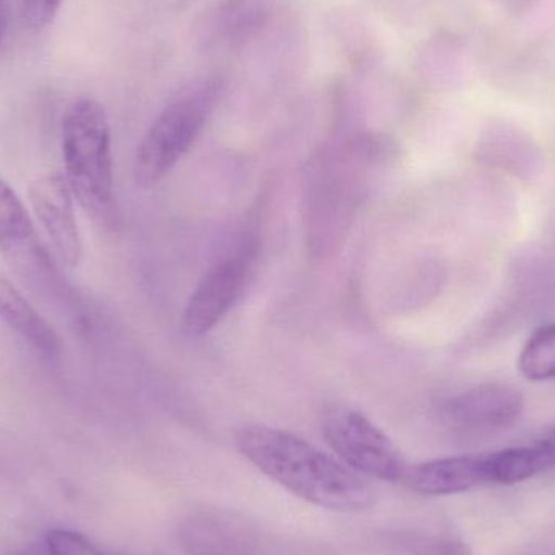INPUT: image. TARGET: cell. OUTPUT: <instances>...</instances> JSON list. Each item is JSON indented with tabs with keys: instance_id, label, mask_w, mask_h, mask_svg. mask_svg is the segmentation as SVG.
<instances>
[{
	"instance_id": "1",
	"label": "cell",
	"mask_w": 555,
	"mask_h": 555,
	"mask_svg": "<svg viewBox=\"0 0 555 555\" xmlns=\"http://www.w3.org/2000/svg\"><path fill=\"white\" fill-rule=\"evenodd\" d=\"M236 446L259 472L309 504L339 514H359L374 504V489L362 476L296 434L250 424L236 434Z\"/></svg>"
},
{
	"instance_id": "2",
	"label": "cell",
	"mask_w": 555,
	"mask_h": 555,
	"mask_svg": "<svg viewBox=\"0 0 555 555\" xmlns=\"http://www.w3.org/2000/svg\"><path fill=\"white\" fill-rule=\"evenodd\" d=\"M113 142L106 111L98 101H75L62 120V155L72 194L88 215L109 224L116 218Z\"/></svg>"
},
{
	"instance_id": "3",
	"label": "cell",
	"mask_w": 555,
	"mask_h": 555,
	"mask_svg": "<svg viewBox=\"0 0 555 555\" xmlns=\"http://www.w3.org/2000/svg\"><path fill=\"white\" fill-rule=\"evenodd\" d=\"M217 81H198L179 93L143 137L133 176L143 189L155 188L188 155L217 100Z\"/></svg>"
},
{
	"instance_id": "4",
	"label": "cell",
	"mask_w": 555,
	"mask_h": 555,
	"mask_svg": "<svg viewBox=\"0 0 555 555\" xmlns=\"http://www.w3.org/2000/svg\"><path fill=\"white\" fill-rule=\"evenodd\" d=\"M320 424L326 443L356 475L385 482L403 481L408 472L403 455L364 414L338 404L323 411Z\"/></svg>"
},
{
	"instance_id": "5",
	"label": "cell",
	"mask_w": 555,
	"mask_h": 555,
	"mask_svg": "<svg viewBox=\"0 0 555 555\" xmlns=\"http://www.w3.org/2000/svg\"><path fill=\"white\" fill-rule=\"evenodd\" d=\"M0 253L15 272L54 299H70L54 260L42 243L25 205L12 188L0 179Z\"/></svg>"
},
{
	"instance_id": "6",
	"label": "cell",
	"mask_w": 555,
	"mask_h": 555,
	"mask_svg": "<svg viewBox=\"0 0 555 555\" xmlns=\"http://www.w3.org/2000/svg\"><path fill=\"white\" fill-rule=\"evenodd\" d=\"M256 250L253 241H243L205 273L182 315V328L188 335H207L233 309L249 281Z\"/></svg>"
},
{
	"instance_id": "7",
	"label": "cell",
	"mask_w": 555,
	"mask_h": 555,
	"mask_svg": "<svg viewBox=\"0 0 555 555\" xmlns=\"http://www.w3.org/2000/svg\"><path fill=\"white\" fill-rule=\"evenodd\" d=\"M191 555H319L228 515L198 514L182 528Z\"/></svg>"
},
{
	"instance_id": "8",
	"label": "cell",
	"mask_w": 555,
	"mask_h": 555,
	"mask_svg": "<svg viewBox=\"0 0 555 555\" xmlns=\"http://www.w3.org/2000/svg\"><path fill=\"white\" fill-rule=\"evenodd\" d=\"M29 204L64 263L77 267L83 254L80 230L74 211V194L65 176L49 172L29 184Z\"/></svg>"
},
{
	"instance_id": "9",
	"label": "cell",
	"mask_w": 555,
	"mask_h": 555,
	"mask_svg": "<svg viewBox=\"0 0 555 555\" xmlns=\"http://www.w3.org/2000/svg\"><path fill=\"white\" fill-rule=\"evenodd\" d=\"M525 410L524 395L511 385L482 384L447 401V421L463 430H495L511 426Z\"/></svg>"
},
{
	"instance_id": "10",
	"label": "cell",
	"mask_w": 555,
	"mask_h": 555,
	"mask_svg": "<svg viewBox=\"0 0 555 555\" xmlns=\"http://www.w3.org/2000/svg\"><path fill=\"white\" fill-rule=\"evenodd\" d=\"M411 491L430 498L462 494L492 485L488 455H463L433 460L408 468L403 479Z\"/></svg>"
},
{
	"instance_id": "11",
	"label": "cell",
	"mask_w": 555,
	"mask_h": 555,
	"mask_svg": "<svg viewBox=\"0 0 555 555\" xmlns=\"http://www.w3.org/2000/svg\"><path fill=\"white\" fill-rule=\"evenodd\" d=\"M0 320L46 356H57L62 341L54 326L23 296L22 291L0 272Z\"/></svg>"
},
{
	"instance_id": "12",
	"label": "cell",
	"mask_w": 555,
	"mask_h": 555,
	"mask_svg": "<svg viewBox=\"0 0 555 555\" xmlns=\"http://www.w3.org/2000/svg\"><path fill=\"white\" fill-rule=\"evenodd\" d=\"M492 485L512 486L555 468V426L540 442L530 447L489 453Z\"/></svg>"
},
{
	"instance_id": "13",
	"label": "cell",
	"mask_w": 555,
	"mask_h": 555,
	"mask_svg": "<svg viewBox=\"0 0 555 555\" xmlns=\"http://www.w3.org/2000/svg\"><path fill=\"white\" fill-rule=\"evenodd\" d=\"M521 374L533 382L555 378V323L541 326L521 349L518 361Z\"/></svg>"
},
{
	"instance_id": "14",
	"label": "cell",
	"mask_w": 555,
	"mask_h": 555,
	"mask_svg": "<svg viewBox=\"0 0 555 555\" xmlns=\"http://www.w3.org/2000/svg\"><path fill=\"white\" fill-rule=\"evenodd\" d=\"M267 0H230L218 13L217 29L224 39H240L262 26Z\"/></svg>"
},
{
	"instance_id": "15",
	"label": "cell",
	"mask_w": 555,
	"mask_h": 555,
	"mask_svg": "<svg viewBox=\"0 0 555 555\" xmlns=\"http://www.w3.org/2000/svg\"><path fill=\"white\" fill-rule=\"evenodd\" d=\"M400 547L408 555H473L472 547L450 533H413L401 538Z\"/></svg>"
},
{
	"instance_id": "16",
	"label": "cell",
	"mask_w": 555,
	"mask_h": 555,
	"mask_svg": "<svg viewBox=\"0 0 555 555\" xmlns=\"http://www.w3.org/2000/svg\"><path fill=\"white\" fill-rule=\"evenodd\" d=\"M48 550L51 555H119L70 530H52L48 534Z\"/></svg>"
},
{
	"instance_id": "17",
	"label": "cell",
	"mask_w": 555,
	"mask_h": 555,
	"mask_svg": "<svg viewBox=\"0 0 555 555\" xmlns=\"http://www.w3.org/2000/svg\"><path fill=\"white\" fill-rule=\"evenodd\" d=\"M64 0H22L23 25L29 29H42L52 23Z\"/></svg>"
},
{
	"instance_id": "18",
	"label": "cell",
	"mask_w": 555,
	"mask_h": 555,
	"mask_svg": "<svg viewBox=\"0 0 555 555\" xmlns=\"http://www.w3.org/2000/svg\"><path fill=\"white\" fill-rule=\"evenodd\" d=\"M7 15H5V3L0 0V41H2L3 33H5Z\"/></svg>"
},
{
	"instance_id": "19",
	"label": "cell",
	"mask_w": 555,
	"mask_h": 555,
	"mask_svg": "<svg viewBox=\"0 0 555 555\" xmlns=\"http://www.w3.org/2000/svg\"><path fill=\"white\" fill-rule=\"evenodd\" d=\"M555 555V554H554Z\"/></svg>"
}]
</instances>
